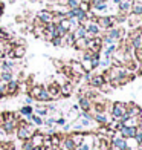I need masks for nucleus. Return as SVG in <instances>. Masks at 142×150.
Returning a JSON list of instances; mask_svg holds the SVG:
<instances>
[{
  "label": "nucleus",
  "instance_id": "15",
  "mask_svg": "<svg viewBox=\"0 0 142 150\" xmlns=\"http://www.w3.org/2000/svg\"><path fill=\"white\" fill-rule=\"evenodd\" d=\"M25 54H26L25 45H15V46H12V55H14V58H23Z\"/></svg>",
  "mask_w": 142,
  "mask_h": 150
},
{
  "label": "nucleus",
  "instance_id": "30",
  "mask_svg": "<svg viewBox=\"0 0 142 150\" xmlns=\"http://www.w3.org/2000/svg\"><path fill=\"white\" fill-rule=\"evenodd\" d=\"M32 112H34V109H32L31 106H28V104L20 109V113H22L23 117H26V115H32Z\"/></svg>",
  "mask_w": 142,
  "mask_h": 150
},
{
  "label": "nucleus",
  "instance_id": "27",
  "mask_svg": "<svg viewBox=\"0 0 142 150\" xmlns=\"http://www.w3.org/2000/svg\"><path fill=\"white\" fill-rule=\"evenodd\" d=\"M12 78H14L12 72H3V74H0V81H2V83H8V81H11Z\"/></svg>",
  "mask_w": 142,
  "mask_h": 150
},
{
  "label": "nucleus",
  "instance_id": "32",
  "mask_svg": "<svg viewBox=\"0 0 142 150\" xmlns=\"http://www.w3.org/2000/svg\"><path fill=\"white\" fill-rule=\"evenodd\" d=\"M78 5H79V0H67V3H66V6L69 9H77Z\"/></svg>",
  "mask_w": 142,
  "mask_h": 150
},
{
  "label": "nucleus",
  "instance_id": "8",
  "mask_svg": "<svg viewBox=\"0 0 142 150\" xmlns=\"http://www.w3.org/2000/svg\"><path fill=\"white\" fill-rule=\"evenodd\" d=\"M133 2H134V0H121V3L118 5L119 14H122V16H128V14H130Z\"/></svg>",
  "mask_w": 142,
  "mask_h": 150
},
{
  "label": "nucleus",
  "instance_id": "7",
  "mask_svg": "<svg viewBox=\"0 0 142 150\" xmlns=\"http://www.w3.org/2000/svg\"><path fill=\"white\" fill-rule=\"evenodd\" d=\"M119 132H121V135H122V138H130V139H133L134 135H136V132H138V127L122 124V126H121V129H119Z\"/></svg>",
  "mask_w": 142,
  "mask_h": 150
},
{
  "label": "nucleus",
  "instance_id": "28",
  "mask_svg": "<svg viewBox=\"0 0 142 150\" xmlns=\"http://www.w3.org/2000/svg\"><path fill=\"white\" fill-rule=\"evenodd\" d=\"M34 34H35V37H43L44 25H35V26H34Z\"/></svg>",
  "mask_w": 142,
  "mask_h": 150
},
{
  "label": "nucleus",
  "instance_id": "4",
  "mask_svg": "<svg viewBox=\"0 0 142 150\" xmlns=\"http://www.w3.org/2000/svg\"><path fill=\"white\" fill-rule=\"evenodd\" d=\"M84 28L87 31V38H92V37H98L101 34V28L98 26L96 22H92V20H86L83 23Z\"/></svg>",
  "mask_w": 142,
  "mask_h": 150
},
{
  "label": "nucleus",
  "instance_id": "41",
  "mask_svg": "<svg viewBox=\"0 0 142 150\" xmlns=\"http://www.w3.org/2000/svg\"><path fill=\"white\" fill-rule=\"evenodd\" d=\"M43 122H44L46 126H53V124H55V120H53V118H47V120L43 121Z\"/></svg>",
  "mask_w": 142,
  "mask_h": 150
},
{
  "label": "nucleus",
  "instance_id": "43",
  "mask_svg": "<svg viewBox=\"0 0 142 150\" xmlns=\"http://www.w3.org/2000/svg\"><path fill=\"white\" fill-rule=\"evenodd\" d=\"M3 12H5V3H2V2H0V17L3 16Z\"/></svg>",
  "mask_w": 142,
  "mask_h": 150
},
{
  "label": "nucleus",
  "instance_id": "31",
  "mask_svg": "<svg viewBox=\"0 0 142 150\" xmlns=\"http://www.w3.org/2000/svg\"><path fill=\"white\" fill-rule=\"evenodd\" d=\"M9 38H11L9 32L6 31V29H3V28H0V40H3V42H8Z\"/></svg>",
  "mask_w": 142,
  "mask_h": 150
},
{
  "label": "nucleus",
  "instance_id": "12",
  "mask_svg": "<svg viewBox=\"0 0 142 150\" xmlns=\"http://www.w3.org/2000/svg\"><path fill=\"white\" fill-rule=\"evenodd\" d=\"M112 144L113 147H116L119 150H127L128 149V142L125 138H121V136H116V138H113L112 139Z\"/></svg>",
  "mask_w": 142,
  "mask_h": 150
},
{
  "label": "nucleus",
  "instance_id": "39",
  "mask_svg": "<svg viewBox=\"0 0 142 150\" xmlns=\"http://www.w3.org/2000/svg\"><path fill=\"white\" fill-rule=\"evenodd\" d=\"M109 0H90V8H93V6H98L101 3H107Z\"/></svg>",
  "mask_w": 142,
  "mask_h": 150
},
{
  "label": "nucleus",
  "instance_id": "21",
  "mask_svg": "<svg viewBox=\"0 0 142 150\" xmlns=\"http://www.w3.org/2000/svg\"><path fill=\"white\" fill-rule=\"evenodd\" d=\"M131 14L141 17L142 16V0H134L131 5Z\"/></svg>",
  "mask_w": 142,
  "mask_h": 150
},
{
  "label": "nucleus",
  "instance_id": "40",
  "mask_svg": "<svg viewBox=\"0 0 142 150\" xmlns=\"http://www.w3.org/2000/svg\"><path fill=\"white\" fill-rule=\"evenodd\" d=\"M32 121L35 122L37 126H41L43 124V120H41V117H38V115H32Z\"/></svg>",
  "mask_w": 142,
  "mask_h": 150
},
{
  "label": "nucleus",
  "instance_id": "35",
  "mask_svg": "<svg viewBox=\"0 0 142 150\" xmlns=\"http://www.w3.org/2000/svg\"><path fill=\"white\" fill-rule=\"evenodd\" d=\"M35 112H37L38 117H43V115H47V109L43 107V106H38V107L35 109Z\"/></svg>",
  "mask_w": 142,
  "mask_h": 150
},
{
  "label": "nucleus",
  "instance_id": "50",
  "mask_svg": "<svg viewBox=\"0 0 142 150\" xmlns=\"http://www.w3.org/2000/svg\"><path fill=\"white\" fill-rule=\"evenodd\" d=\"M141 18H142V16H141Z\"/></svg>",
  "mask_w": 142,
  "mask_h": 150
},
{
  "label": "nucleus",
  "instance_id": "37",
  "mask_svg": "<svg viewBox=\"0 0 142 150\" xmlns=\"http://www.w3.org/2000/svg\"><path fill=\"white\" fill-rule=\"evenodd\" d=\"M77 150H92V146L89 144V142H86V141H84L83 144H79V146H78Z\"/></svg>",
  "mask_w": 142,
  "mask_h": 150
},
{
  "label": "nucleus",
  "instance_id": "6",
  "mask_svg": "<svg viewBox=\"0 0 142 150\" xmlns=\"http://www.w3.org/2000/svg\"><path fill=\"white\" fill-rule=\"evenodd\" d=\"M101 47H103V42L98 37H92L87 38V49L92 52H101Z\"/></svg>",
  "mask_w": 142,
  "mask_h": 150
},
{
  "label": "nucleus",
  "instance_id": "14",
  "mask_svg": "<svg viewBox=\"0 0 142 150\" xmlns=\"http://www.w3.org/2000/svg\"><path fill=\"white\" fill-rule=\"evenodd\" d=\"M105 35H107V37H110L113 42L116 43V42H119V40H121V37H122V31H121L119 28H112V29L107 31Z\"/></svg>",
  "mask_w": 142,
  "mask_h": 150
},
{
  "label": "nucleus",
  "instance_id": "10",
  "mask_svg": "<svg viewBox=\"0 0 142 150\" xmlns=\"http://www.w3.org/2000/svg\"><path fill=\"white\" fill-rule=\"evenodd\" d=\"M2 129L6 133H14L17 129V120H5L2 121Z\"/></svg>",
  "mask_w": 142,
  "mask_h": 150
},
{
  "label": "nucleus",
  "instance_id": "16",
  "mask_svg": "<svg viewBox=\"0 0 142 150\" xmlns=\"http://www.w3.org/2000/svg\"><path fill=\"white\" fill-rule=\"evenodd\" d=\"M104 83H105V80H104L103 75H93V77L89 78V84L92 87H101Z\"/></svg>",
  "mask_w": 142,
  "mask_h": 150
},
{
  "label": "nucleus",
  "instance_id": "49",
  "mask_svg": "<svg viewBox=\"0 0 142 150\" xmlns=\"http://www.w3.org/2000/svg\"><path fill=\"white\" fill-rule=\"evenodd\" d=\"M49 2H52V0H49Z\"/></svg>",
  "mask_w": 142,
  "mask_h": 150
},
{
  "label": "nucleus",
  "instance_id": "29",
  "mask_svg": "<svg viewBox=\"0 0 142 150\" xmlns=\"http://www.w3.org/2000/svg\"><path fill=\"white\" fill-rule=\"evenodd\" d=\"M72 139H73V142H75V146H79V144H83L84 142V135L83 133H77V135H73L72 136Z\"/></svg>",
  "mask_w": 142,
  "mask_h": 150
},
{
  "label": "nucleus",
  "instance_id": "46",
  "mask_svg": "<svg viewBox=\"0 0 142 150\" xmlns=\"http://www.w3.org/2000/svg\"><path fill=\"white\" fill-rule=\"evenodd\" d=\"M112 2H113L115 5H119V3H121V0H112Z\"/></svg>",
  "mask_w": 142,
  "mask_h": 150
},
{
  "label": "nucleus",
  "instance_id": "22",
  "mask_svg": "<svg viewBox=\"0 0 142 150\" xmlns=\"http://www.w3.org/2000/svg\"><path fill=\"white\" fill-rule=\"evenodd\" d=\"M29 139H31V142H32V146H34V147H40V146H43L44 136H43V135H40V133H34Z\"/></svg>",
  "mask_w": 142,
  "mask_h": 150
},
{
  "label": "nucleus",
  "instance_id": "23",
  "mask_svg": "<svg viewBox=\"0 0 142 150\" xmlns=\"http://www.w3.org/2000/svg\"><path fill=\"white\" fill-rule=\"evenodd\" d=\"M73 46H75L77 49H79V51H87V38H78V40H75Z\"/></svg>",
  "mask_w": 142,
  "mask_h": 150
},
{
  "label": "nucleus",
  "instance_id": "13",
  "mask_svg": "<svg viewBox=\"0 0 142 150\" xmlns=\"http://www.w3.org/2000/svg\"><path fill=\"white\" fill-rule=\"evenodd\" d=\"M72 35H73L75 40H78V38H87V31L84 28V25H78L77 28L72 31Z\"/></svg>",
  "mask_w": 142,
  "mask_h": 150
},
{
  "label": "nucleus",
  "instance_id": "17",
  "mask_svg": "<svg viewBox=\"0 0 142 150\" xmlns=\"http://www.w3.org/2000/svg\"><path fill=\"white\" fill-rule=\"evenodd\" d=\"M35 100L40 101V103H47V101H51L52 98H51V95H49V92H47L46 87H41L40 92H38V95L35 97Z\"/></svg>",
  "mask_w": 142,
  "mask_h": 150
},
{
  "label": "nucleus",
  "instance_id": "25",
  "mask_svg": "<svg viewBox=\"0 0 142 150\" xmlns=\"http://www.w3.org/2000/svg\"><path fill=\"white\" fill-rule=\"evenodd\" d=\"M99 52H93V55L90 58V66L92 69H96V67H99Z\"/></svg>",
  "mask_w": 142,
  "mask_h": 150
},
{
  "label": "nucleus",
  "instance_id": "36",
  "mask_svg": "<svg viewBox=\"0 0 142 150\" xmlns=\"http://www.w3.org/2000/svg\"><path fill=\"white\" fill-rule=\"evenodd\" d=\"M112 63V58H104V60H99V66L101 67H109Z\"/></svg>",
  "mask_w": 142,
  "mask_h": 150
},
{
  "label": "nucleus",
  "instance_id": "1",
  "mask_svg": "<svg viewBox=\"0 0 142 150\" xmlns=\"http://www.w3.org/2000/svg\"><path fill=\"white\" fill-rule=\"evenodd\" d=\"M53 22V12L51 9H41L37 12L35 25H47Z\"/></svg>",
  "mask_w": 142,
  "mask_h": 150
},
{
  "label": "nucleus",
  "instance_id": "47",
  "mask_svg": "<svg viewBox=\"0 0 142 150\" xmlns=\"http://www.w3.org/2000/svg\"><path fill=\"white\" fill-rule=\"evenodd\" d=\"M3 57H5V54H3V52H0V61L3 60Z\"/></svg>",
  "mask_w": 142,
  "mask_h": 150
},
{
  "label": "nucleus",
  "instance_id": "38",
  "mask_svg": "<svg viewBox=\"0 0 142 150\" xmlns=\"http://www.w3.org/2000/svg\"><path fill=\"white\" fill-rule=\"evenodd\" d=\"M32 149H34V146H32L31 139H26V141L23 142V150H32Z\"/></svg>",
  "mask_w": 142,
  "mask_h": 150
},
{
  "label": "nucleus",
  "instance_id": "11",
  "mask_svg": "<svg viewBox=\"0 0 142 150\" xmlns=\"http://www.w3.org/2000/svg\"><path fill=\"white\" fill-rule=\"evenodd\" d=\"M125 113H127L130 118H133V117H139V115H141V107H139L138 104H134V103L127 104V107H125Z\"/></svg>",
  "mask_w": 142,
  "mask_h": 150
},
{
  "label": "nucleus",
  "instance_id": "5",
  "mask_svg": "<svg viewBox=\"0 0 142 150\" xmlns=\"http://www.w3.org/2000/svg\"><path fill=\"white\" fill-rule=\"evenodd\" d=\"M125 107H127V104H125V103H121V101L113 103V104H112V109H110L112 118H113V120H119V118L125 113Z\"/></svg>",
  "mask_w": 142,
  "mask_h": 150
},
{
  "label": "nucleus",
  "instance_id": "18",
  "mask_svg": "<svg viewBox=\"0 0 142 150\" xmlns=\"http://www.w3.org/2000/svg\"><path fill=\"white\" fill-rule=\"evenodd\" d=\"M70 71L75 75H84L86 74L83 64H81V61H72V63H70Z\"/></svg>",
  "mask_w": 142,
  "mask_h": 150
},
{
  "label": "nucleus",
  "instance_id": "48",
  "mask_svg": "<svg viewBox=\"0 0 142 150\" xmlns=\"http://www.w3.org/2000/svg\"><path fill=\"white\" fill-rule=\"evenodd\" d=\"M31 2H37V0H31Z\"/></svg>",
  "mask_w": 142,
  "mask_h": 150
},
{
  "label": "nucleus",
  "instance_id": "19",
  "mask_svg": "<svg viewBox=\"0 0 142 150\" xmlns=\"http://www.w3.org/2000/svg\"><path fill=\"white\" fill-rule=\"evenodd\" d=\"M18 91V81L12 78L11 81H8L6 83V93L8 95H12V93H15Z\"/></svg>",
  "mask_w": 142,
  "mask_h": 150
},
{
  "label": "nucleus",
  "instance_id": "42",
  "mask_svg": "<svg viewBox=\"0 0 142 150\" xmlns=\"http://www.w3.org/2000/svg\"><path fill=\"white\" fill-rule=\"evenodd\" d=\"M55 122H57V124H60V126H64L66 124V120L64 118H58V120H55Z\"/></svg>",
  "mask_w": 142,
  "mask_h": 150
},
{
  "label": "nucleus",
  "instance_id": "3",
  "mask_svg": "<svg viewBox=\"0 0 142 150\" xmlns=\"http://www.w3.org/2000/svg\"><path fill=\"white\" fill-rule=\"evenodd\" d=\"M96 23L101 29L109 31L112 28H115V23H116V17H109V16H101L96 17Z\"/></svg>",
  "mask_w": 142,
  "mask_h": 150
},
{
  "label": "nucleus",
  "instance_id": "33",
  "mask_svg": "<svg viewBox=\"0 0 142 150\" xmlns=\"http://www.w3.org/2000/svg\"><path fill=\"white\" fill-rule=\"evenodd\" d=\"M78 8H79L81 11H86V12H89V11H90V2H79Z\"/></svg>",
  "mask_w": 142,
  "mask_h": 150
},
{
  "label": "nucleus",
  "instance_id": "34",
  "mask_svg": "<svg viewBox=\"0 0 142 150\" xmlns=\"http://www.w3.org/2000/svg\"><path fill=\"white\" fill-rule=\"evenodd\" d=\"M51 43H52V46L60 47V46H63V38H61V37H55V38L51 40Z\"/></svg>",
  "mask_w": 142,
  "mask_h": 150
},
{
  "label": "nucleus",
  "instance_id": "20",
  "mask_svg": "<svg viewBox=\"0 0 142 150\" xmlns=\"http://www.w3.org/2000/svg\"><path fill=\"white\" fill-rule=\"evenodd\" d=\"M93 120L96 121V122H99V124H109V117H107V113L105 112H96L95 113V117H93Z\"/></svg>",
  "mask_w": 142,
  "mask_h": 150
},
{
  "label": "nucleus",
  "instance_id": "9",
  "mask_svg": "<svg viewBox=\"0 0 142 150\" xmlns=\"http://www.w3.org/2000/svg\"><path fill=\"white\" fill-rule=\"evenodd\" d=\"M78 107L83 112H89L92 109V100H89L86 95H79L78 97Z\"/></svg>",
  "mask_w": 142,
  "mask_h": 150
},
{
  "label": "nucleus",
  "instance_id": "45",
  "mask_svg": "<svg viewBox=\"0 0 142 150\" xmlns=\"http://www.w3.org/2000/svg\"><path fill=\"white\" fill-rule=\"evenodd\" d=\"M55 2H57L58 5H63V6H66V3H67V0H55Z\"/></svg>",
  "mask_w": 142,
  "mask_h": 150
},
{
  "label": "nucleus",
  "instance_id": "26",
  "mask_svg": "<svg viewBox=\"0 0 142 150\" xmlns=\"http://www.w3.org/2000/svg\"><path fill=\"white\" fill-rule=\"evenodd\" d=\"M75 142H73V139L72 138H66L64 141H63V149L64 150H75Z\"/></svg>",
  "mask_w": 142,
  "mask_h": 150
},
{
  "label": "nucleus",
  "instance_id": "24",
  "mask_svg": "<svg viewBox=\"0 0 142 150\" xmlns=\"http://www.w3.org/2000/svg\"><path fill=\"white\" fill-rule=\"evenodd\" d=\"M73 91V86L70 83H64L61 87H60V92H61V95H64V97H69V95L72 93Z\"/></svg>",
  "mask_w": 142,
  "mask_h": 150
},
{
  "label": "nucleus",
  "instance_id": "2",
  "mask_svg": "<svg viewBox=\"0 0 142 150\" xmlns=\"http://www.w3.org/2000/svg\"><path fill=\"white\" fill-rule=\"evenodd\" d=\"M34 135V127L31 124H26V122H22L20 126H17V136L18 139H29L31 136Z\"/></svg>",
  "mask_w": 142,
  "mask_h": 150
},
{
  "label": "nucleus",
  "instance_id": "44",
  "mask_svg": "<svg viewBox=\"0 0 142 150\" xmlns=\"http://www.w3.org/2000/svg\"><path fill=\"white\" fill-rule=\"evenodd\" d=\"M32 100H34L32 97H26V100H25V103L28 104V106H31V103H32Z\"/></svg>",
  "mask_w": 142,
  "mask_h": 150
}]
</instances>
